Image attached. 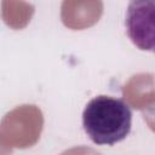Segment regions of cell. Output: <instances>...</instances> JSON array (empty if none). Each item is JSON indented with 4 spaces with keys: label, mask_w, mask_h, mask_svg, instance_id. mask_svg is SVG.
Here are the masks:
<instances>
[{
    "label": "cell",
    "mask_w": 155,
    "mask_h": 155,
    "mask_svg": "<svg viewBox=\"0 0 155 155\" xmlns=\"http://www.w3.org/2000/svg\"><path fill=\"white\" fill-rule=\"evenodd\" d=\"M82 126L94 144L114 145L130 134L132 110L124 99L101 94L86 104Z\"/></svg>",
    "instance_id": "6da1fadb"
},
{
    "label": "cell",
    "mask_w": 155,
    "mask_h": 155,
    "mask_svg": "<svg viewBox=\"0 0 155 155\" xmlns=\"http://www.w3.org/2000/svg\"><path fill=\"white\" fill-rule=\"evenodd\" d=\"M155 1H132L126 13V30L131 41L140 50L154 48Z\"/></svg>",
    "instance_id": "7a4b0ae2"
}]
</instances>
